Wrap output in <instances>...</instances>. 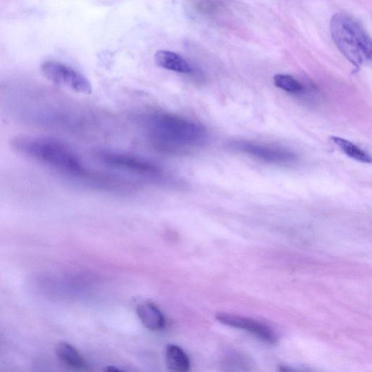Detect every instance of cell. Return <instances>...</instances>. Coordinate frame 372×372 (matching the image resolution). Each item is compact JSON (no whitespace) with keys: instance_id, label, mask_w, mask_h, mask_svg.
I'll return each mask as SVG.
<instances>
[{"instance_id":"8fae6325","label":"cell","mask_w":372,"mask_h":372,"mask_svg":"<svg viewBox=\"0 0 372 372\" xmlns=\"http://www.w3.org/2000/svg\"><path fill=\"white\" fill-rule=\"evenodd\" d=\"M166 357V364L170 370L176 372H186L190 370V359L179 346L168 345Z\"/></svg>"},{"instance_id":"5bb4252c","label":"cell","mask_w":372,"mask_h":372,"mask_svg":"<svg viewBox=\"0 0 372 372\" xmlns=\"http://www.w3.org/2000/svg\"><path fill=\"white\" fill-rule=\"evenodd\" d=\"M225 361V366L231 367L232 370H251L249 360L242 355L238 354L232 355Z\"/></svg>"},{"instance_id":"7a4b0ae2","label":"cell","mask_w":372,"mask_h":372,"mask_svg":"<svg viewBox=\"0 0 372 372\" xmlns=\"http://www.w3.org/2000/svg\"><path fill=\"white\" fill-rule=\"evenodd\" d=\"M146 126L154 147L169 154L200 147L207 141L204 126L175 113H152L146 119Z\"/></svg>"},{"instance_id":"4fadbf2b","label":"cell","mask_w":372,"mask_h":372,"mask_svg":"<svg viewBox=\"0 0 372 372\" xmlns=\"http://www.w3.org/2000/svg\"><path fill=\"white\" fill-rule=\"evenodd\" d=\"M275 85L279 89L292 93V94H298L304 89L302 85L297 79L287 75H276L273 78Z\"/></svg>"},{"instance_id":"7c38bea8","label":"cell","mask_w":372,"mask_h":372,"mask_svg":"<svg viewBox=\"0 0 372 372\" xmlns=\"http://www.w3.org/2000/svg\"><path fill=\"white\" fill-rule=\"evenodd\" d=\"M331 140L334 144L347 156L354 160L364 163V164H370L371 162V158L369 154L354 143L347 141L346 139L336 136L333 137Z\"/></svg>"},{"instance_id":"9c48e42d","label":"cell","mask_w":372,"mask_h":372,"mask_svg":"<svg viewBox=\"0 0 372 372\" xmlns=\"http://www.w3.org/2000/svg\"><path fill=\"white\" fill-rule=\"evenodd\" d=\"M137 315L145 327L153 332H159L166 327V318L161 310L151 302H143L137 308Z\"/></svg>"},{"instance_id":"277c9868","label":"cell","mask_w":372,"mask_h":372,"mask_svg":"<svg viewBox=\"0 0 372 372\" xmlns=\"http://www.w3.org/2000/svg\"><path fill=\"white\" fill-rule=\"evenodd\" d=\"M42 75L54 84L66 87L78 93L90 95L92 87L83 75L63 63L55 61H44L41 66Z\"/></svg>"},{"instance_id":"ba28073f","label":"cell","mask_w":372,"mask_h":372,"mask_svg":"<svg viewBox=\"0 0 372 372\" xmlns=\"http://www.w3.org/2000/svg\"><path fill=\"white\" fill-rule=\"evenodd\" d=\"M156 64L168 71L183 75L194 73L193 66L179 54L166 50H161L155 54Z\"/></svg>"},{"instance_id":"5b68a950","label":"cell","mask_w":372,"mask_h":372,"mask_svg":"<svg viewBox=\"0 0 372 372\" xmlns=\"http://www.w3.org/2000/svg\"><path fill=\"white\" fill-rule=\"evenodd\" d=\"M106 166L149 178H159L164 171L158 166L147 160L134 156L102 151L98 155Z\"/></svg>"},{"instance_id":"3957f363","label":"cell","mask_w":372,"mask_h":372,"mask_svg":"<svg viewBox=\"0 0 372 372\" xmlns=\"http://www.w3.org/2000/svg\"><path fill=\"white\" fill-rule=\"evenodd\" d=\"M330 32L338 50L354 66L359 67L371 61V37L354 17L342 13L334 15Z\"/></svg>"},{"instance_id":"6da1fadb","label":"cell","mask_w":372,"mask_h":372,"mask_svg":"<svg viewBox=\"0 0 372 372\" xmlns=\"http://www.w3.org/2000/svg\"><path fill=\"white\" fill-rule=\"evenodd\" d=\"M11 147L16 153L73 181L80 182L87 172L71 149L51 137L20 135L11 140Z\"/></svg>"},{"instance_id":"8992f818","label":"cell","mask_w":372,"mask_h":372,"mask_svg":"<svg viewBox=\"0 0 372 372\" xmlns=\"http://www.w3.org/2000/svg\"><path fill=\"white\" fill-rule=\"evenodd\" d=\"M230 147L232 149L271 163V164L289 165L297 160V156L294 153L283 148L248 142H234L231 144Z\"/></svg>"},{"instance_id":"30bf717a","label":"cell","mask_w":372,"mask_h":372,"mask_svg":"<svg viewBox=\"0 0 372 372\" xmlns=\"http://www.w3.org/2000/svg\"><path fill=\"white\" fill-rule=\"evenodd\" d=\"M56 355L66 366L77 370L87 368V362L77 348L67 342L59 343L56 349Z\"/></svg>"},{"instance_id":"52a82bcc","label":"cell","mask_w":372,"mask_h":372,"mask_svg":"<svg viewBox=\"0 0 372 372\" xmlns=\"http://www.w3.org/2000/svg\"><path fill=\"white\" fill-rule=\"evenodd\" d=\"M217 319L229 327L246 330L266 342L274 344L277 341L274 332L268 326L257 321L226 314H218Z\"/></svg>"}]
</instances>
